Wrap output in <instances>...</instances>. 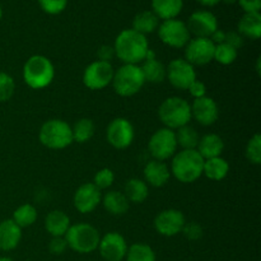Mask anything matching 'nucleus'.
Masks as SVG:
<instances>
[{"label":"nucleus","mask_w":261,"mask_h":261,"mask_svg":"<svg viewBox=\"0 0 261 261\" xmlns=\"http://www.w3.org/2000/svg\"><path fill=\"white\" fill-rule=\"evenodd\" d=\"M245 13H260L261 0H237Z\"/></svg>","instance_id":"42"},{"label":"nucleus","mask_w":261,"mask_h":261,"mask_svg":"<svg viewBox=\"0 0 261 261\" xmlns=\"http://www.w3.org/2000/svg\"><path fill=\"white\" fill-rule=\"evenodd\" d=\"M15 91L14 79L8 73L0 71V102L9 101Z\"/></svg>","instance_id":"36"},{"label":"nucleus","mask_w":261,"mask_h":261,"mask_svg":"<svg viewBox=\"0 0 261 261\" xmlns=\"http://www.w3.org/2000/svg\"><path fill=\"white\" fill-rule=\"evenodd\" d=\"M114 73L115 70L111 63L96 60L84 69L83 83L92 91H99L112 83Z\"/></svg>","instance_id":"10"},{"label":"nucleus","mask_w":261,"mask_h":261,"mask_svg":"<svg viewBox=\"0 0 261 261\" xmlns=\"http://www.w3.org/2000/svg\"><path fill=\"white\" fill-rule=\"evenodd\" d=\"M219 110L218 105L211 97H201L194 99L191 105V117L196 120L203 126L213 125L218 120Z\"/></svg>","instance_id":"18"},{"label":"nucleus","mask_w":261,"mask_h":261,"mask_svg":"<svg viewBox=\"0 0 261 261\" xmlns=\"http://www.w3.org/2000/svg\"><path fill=\"white\" fill-rule=\"evenodd\" d=\"M158 116L167 129L177 130L189 125L191 120V106L180 97H168L161 103Z\"/></svg>","instance_id":"4"},{"label":"nucleus","mask_w":261,"mask_h":261,"mask_svg":"<svg viewBox=\"0 0 261 261\" xmlns=\"http://www.w3.org/2000/svg\"><path fill=\"white\" fill-rule=\"evenodd\" d=\"M144 75L145 82L149 83H162L166 79V68L161 61L155 59L154 51H148L147 58L143 60V65L140 66Z\"/></svg>","instance_id":"21"},{"label":"nucleus","mask_w":261,"mask_h":261,"mask_svg":"<svg viewBox=\"0 0 261 261\" xmlns=\"http://www.w3.org/2000/svg\"><path fill=\"white\" fill-rule=\"evenodd\" d=\"M196 2L200 3L204 7H214V5H217L218 3H221V0H196Z\"/></svg>","instance_id":"46"},{"label":"nucleus","mask_w":261,"mask_h":261,"mask_svg":"<svg viewBox=\"0 0 261 261\" xmlns=\"http://www.w3.org/2000/svg\"><path fill=\"white\" fill-rule=\"evenodd\" d=\"M185 216L177 209H166L157 214L154 219V228L165 237H173L181 233L185 226Z\"/></svg>","instance_id":"15"},{"label":"nucleus","mask_w":261,"mask_h":261,"mask_svg":"<svg viewBox=\"0 0 261 261\" xmlns=\"http://www.w3.org/2000/svg\"><path fill=\"white\" fill-rule=\"evenodd\" d=\"M114 50L115 55L124 64L138 65L147 58L149 43H148L147 36L137 32L133 28H127L117 35Z\"/></svg>","instance_id":"1"},{"label":"nucleus","mask_w":261,"mask_h":261,"mask_svg":"<svg viewBox=\"0 0 261 261\" xmlns=\"http://www.w3.org/2000/svg\"><path fill=\"white\" fill-rule=\"evenodd\" d=\"M181 232H182L184 236L188 240H190V241H196V240L201 239V236H203V228H201L196 222L185 223V226H184L182 231Z\"/></svg>","instance_id":"39"},{"label":"nucleus","mask_w":261,"mask_h":261,"mask_svg":"<svg viewBox=\"0 0 261 261\" xmlns=\"http://www.w3.org/2000/svg\"><path fill=\"white\" fill-rule=\"evenodd\" d=\"M158 37L165 45L173 48L185 47L190 41V32L185 22L173 18V19L163 20L158 25Z\"/></svg>","instance_id":"8"},{"label":"nucleus","mask_w":261,"mask_h":261,"mask_svg":"<svg viewBox=\"0 0 261 261\" xmlns=\"http://www.w3.org/2000/svg\"><path fill=\"white\" fill-rule=\"evenodd\" d=\"M70 226V218L63 211L50 212L45 218L46 231L53 237H64Z\"/></svg>","instance_id":"23"},{"label":"nucleus","mask_w":261,"mask_h":261,"mask_svg":"<svg viewBox=\"0 0 261 261\" xmlns=\"http://www.w3.org/2000/svg\"><path fill=\"white\" fill-rule=\"evenodd\" d=\"M0 261H14L12 257H8V256H0Z\"/></svg>","instance_id":"48"},{"label":"nucleus","mask_w":261,"mask_h":261,"mask_svg":"<svg viewBox=\"0 0 261 261\" xmlns=\"http://www.w3.org/2000/svg\"><path fill=\"white\" fill-rule=\"evenodd\" d=\"M166 78L175 88L186 91L196 81V73L194 65L185 59H173L166 68Z\"/></svg>","instance_id":"11"},{"label":"nucleus","mask_w":261,"mask_h":261,"mask_svg":"<svg viewBox=\"0 0 261 261\" xmlns=\"http://www.w3.org/2000/svg\"><path fill=\"white\" fill-rule=\"evenodd\" d=\"M13 222L20 228H25V227H31L37 219V211L31 204H23V205L18 206L13 213Z\"/></svg>","instance_id":"33"},{"label":"nucleus","mask_w":261,"mask_h":261,"mask_svg":"<svg viewBox=\"0 0 261 261\" xmlns=\"http://www.w3.org/2000/svg\"><path fill=\"white\" fill-rule=\"evenodd\" d=\"M175 135L177 145H180L182 149H196L199 140H200L196 129L190 125H185V126L177 129L175 132Z\"/></svg>","instance_id":"30"},{"label":"nucleus","mask_w":261,"mask_h":261,"mask_svg":"<svg viewBox=\"0 0 261 261\" xmlns=\"http://www.w3.org/2000/svg\"><path fill=\"white\" fill-rule=\"evenodd\" d=\"M177 147L175 130L167 129V127L158 129L150 137L149 143H148V148H149L152 157L157 161H162V162L173 157Z\"/></svg>","instance_id":"9"},{"label":"nucleus","mask_w":261,"mask_h":261,"mask_svg":"<svg viewBox=\"0 0 261 261\" xmlns=\"http://www.w3.org/2000/svg\"><path fill=\"white\" fill-rule=\"evenodd\" d=\"M158 25H160V18L152 10H143L138 13L133 19V30L144 36L154 32Z\"/></svg>","instance_id":"28"},{"label":"nucleus","mask_w":261,"mask_h":261,"mask_svg":"<svg viewBox=\"0 0 261 261\" xmlns=\"http://www.w3.org/2000/svg\"><path fill=\"white\" fill-rule=\"evenodd\" d=\"M229 172V165L224 158L216 157L211 160H204L203 175H205L209 180L222 181L227 177Z\"/></svg>","instance_id":"27"},{"label":"nucleus","mask_w":261,"mask_h":261,"mask_svg":"<svg viewBox=\"0 0 261 261\" xmlns=\"http://www.w3.org/2000/svg\"><path fill=\"white\" fill-rule=\"evenodd\" d=\"M188 91L190 92V94L195 99L196 98H201V97L205 96L206 87H205V84L203 83V82H200V81H198V79H196V81L193 82V84L189 87Z\"/></svg>","instance_id":"44"},{"label":"nucleus","mask_w":261,"mask_h":261,"mask_svg":"<svg viewBox=\"0 0 261 261\" xmlns=\"http://www.w3.org/2000/svg\"><path fill=\"white\" fill-rule=\"evenodd\" d=\"M124 194L129 201L140 204L147 200L148 195H149V189H148L145 181L139 180V178H130L125 185Z\"/></svg>","instance_id":"29"},{"label":"nucleus","mask_w":261,"mask_h":261,"mask_svg":"<svg viewBox=\"0 0 261 261\" xmlns=\"http://www.w3.org/2000/svg\"><path fill=\"white\" fill-rule=\"evenodd\" d=\"M101 190L93 182H87L79 186L73 198L74 206L82 214L93 212L101 204Z\"/></svg>","instance_id":"17"},{"label":"nucleus","mask_w":261,"mask_h":261,"mask_svg":"<svg viewBox=\"0 0 261 261\" xmlns=\"http://www.w3.org/2000/svg\"><path fill=\"white\" fill-rule=\"evenodd\" d=\"M126 240L119 232H109L101 237L98 251L106 261H121L125 259L127 252Z\"/></svg>","instance_id":"16"},{"label":"nucleus","mask_w":261,"mask_h":261,"mask_svg":"<svg viewBox=\"0 0 261 261\" xmlns=\"http://www.w3.org/2000/svg\"><path fill=\"white\" fill-rule=\"evenodd\" d=\"M246 158L252 165L261 163V135L255 134L246 145Z\"/></svg>","instance_id":"35"},{"label":"nucleus","mask_w":261,"mask_h":261,"mask_svg":"<svg viewBox=\"0 0 261 261\" xmlns=\"http://www.w3.org/2000/svg\"><path fill=\"white\" fill-rule=\"evenodd\" d=\"M135 133L133 124L127 119L117 117L109 124L106 130L107 142L116 149H125L130 147L134 140Z\"/></svg>","instance_id":"12"},{"label":"nucleus","mask_w":261,"mask_h":261,"mask_svg":"<svg viewBox=\"0 0 261 261\" xmlns=\"http://www.w3.org/2000/svg\"><path fill=\"white\" fill-rule=\"evenodd\" d=\"M68 249V244L64 237H53L48 244V250L53 255H61Z\"/></svg>","instance_id":"40"},{"label":"nucleus","mask_w":261,"mask_h":261,"mask_svg":"<svg viewBox=\"0 0 261 261\" xmlns=\"http://www.w3.org/2000/svg\"><path fill=\"white\" fill-rule=\"evenodd\" d=\"M204 158L196 149H182L175 153L171 163V173L182 184L195 182L203 175Z\"/></svg>","instance_id":"2"},{"label":"nucleus","mask_w":261,"mask_h":261,"mask_svg":"<svg viewBox=\"0 0 261 261\" xmlns=\"http://www.w3.org/2000/svg\"><path fill=\"white\" fill-rule=\"evenodd\" d=\"M97 56H98L99 61H105V63H110L112 59L115 58V50L114 46H109V45H103L98 48L97 51Z\"/></svg>","instance_id":"43"},{"label":"nucleus","mask_w":261,"mask_h":261,"mask_svg":"<svg viewBox=\"0 0 261 261\" xmlns=\"http://www.w3.org/2000/svg\"><path fill=\"white\" fill-rule=\"evenodd\" d=\"M145 184H149L153 188H162L168 182L171 176V171L168 166L162 161L152 160L145 165L144 171Z\"/></svg>","instance_id":"19"},{"label":"nucleus","mask_w":261,"mask_h":261,"mask_svg":"<svg viewBox=\"0 0 261 261\" xmlns=\"http://www.w3.org/2000/svg\"><path fill=\"white\" fill-rule=\"evenodd\" d=\"M214 48L216 45L211 38H190L185 46V60L191 65H206L213 60Z\"/></svg>","instance_id":"13"},{"label":"nucleus","mask_w":261,"mask_h":261,"mask_svg":"<svg viewBox=\"0 0 261 261\" xmlns=\"http://www.w3.org/2000/svg\"><path fill=\"white\" fill-rule=\"evenodd\" d=\"M144 75L139 65L124 64L114 73L112 86L115 92L121 97H132L143 88Z\"/></svg>","instance_id":"7"},{"label":"nucleus","mask_w":261,"mask_h":261,"mask_svg":"<svg viewBox=\"0 0 261 261\" xmlns=\"http://www.w3.org/2000/svg\"><path fill=\"white\" fill-rule=\"evenodd\" d=\"M94 122L91 119H84L78 120V121L74 124V126L71 127V133H73V142L76 143H87L88 140L92 139L94 134Z\"/></svg>","instance_id":"32"},{"label":"nucleus","mask_w":261,"mask_h":261,"mask_svg":"<svg viewBox=\"0 0 261 261\" xmlns=\"http://www.w3.org/2000/svg\"><path fill=\"white\" fill-rule=\"evenodd\" d=\"M125 259L126 261H157L154 250L149 245L143 244V242H137L127 247Z\"/></svg>","instance_id":"31"},{"label":"nucleus","mask_w":261,"mask_h":261,"mask_svg":"<svg viewBox=\"0 0 261 261\" xmlns=\"http://www.w3.org/2000/svg\"><path fill=\"white\" fill-rule=\"evenodd\" d=\"M55 76V68L48 58L33 55L23 66V79L32 89H42L50 86Z\"/></svg>","instance_id":"3"},{"label":"nucleus","mask_w":261,"mask_h":261,"mask_svg":"<svg viewBox=\"0 0 261 261\" xmlns=\"http://www.w3.org/2000/svg\"><path fill=\"white\" fill-rule=\"evenodd\" d=\"M221 2H223L224 4L232 5V4H236V3H237V0H221Z\"/></svg>","instance_id":"47"},{"label":"nucleus","mask_w":261,"mask_h":261,"mask_svg":"<svg viewBox=\"0 0 261 261\" xmlns=\"http://www.w3.org/2000/svg\"><path fill=\"white\" fill-rule=\"evenodd\" d=\"M38 5L47 14L58 15L66 9L68 0H38Z\"/></svg>","instance_id":"37"},{"label":"nucleus","mask_w":261,"mask_h":261,"mask_svg":"<svg viewBox=\"0 0 261 261\" xmlns=\"http://www.w3.org/2000/svg\"><path fill=\"white\" fill-rule=\"evenodd\" d=\"M101 203L103 204L105 209L112 216H122L129 209V200L124 193L120 191H109L103 195Z\"/></svg>","instance_id":"26"},{"label":"nucleus","mask_w":261,"mask_h":261,"mask_svg":"<svg viewBox=\"0 0 261 261\" xmlns=\"http://www.w3.org/2000/svg\"><path fill=\"white\" fill-rule=\"evenodd\" d=\"M182 8L184 0H152V12L162 20L177 18Z\"/></svg>","instance_id":"25"},{"label":"nucleus","mask_w":261,"mask_h":261,"mask_svg":"<svg viewBox=\"0 0 261 261\" xmlns=\"http://www.w3.org/2000/svg\"><path fill=\"white\" fill-rule=\"evenodd\" d=\"M64 239L69 249L78 254H91L98 249L99 232L88 223H76L69 227Z\"/></svg>","instance_id":"5"},{"label":"nucleus","mask_w":261,"mask_h":261,"mask_svg":"<svg viewBox=\"0 0 261 261\" xmlns=\"http://www.w3.org/2000/svg\"><path fill=\"white\" fill-rule=\"evenodd\" d=\"M213 59L218 61L219 64H222V65H231L237 59V50L227 45V43L216 45Z\"/></svg>","instance_id":"34"},{"label":"nucleus","mask_w":261,"mask_h":261,"mask_svg":"<svg viewBox=\"0 0 261 261\" xmlns=\"http://www.w3.org/2000/svg\"><path fill=\"white\" fill-rule=\"evenodd\" d=\"M237 32L242 37L259 40L261 36V14L260 13H245L239 20Z\"/></svg>","instance_id":"24"},{"label":"nucleus","mask_w":261,"mask_h":261,"mask_svg":"<svg viewBox=\"0 0 261 261\" xmlns=\"http://www.w3.org/2000/svg\"><path fill=\"white\" fill-rule=\"evenodd\" d=\"M186 25L190 35H194L195 37L211 38V36L218 30V19L209 10H195L189 17Z\"/></svg>","instance_id":"14"},{"label":"nucleus","mask_w":261,"mask_h":261,"mask_svg":"<svg viewBox=\"0 0 261 261\" xmlns=\"http://www.w3.org/2000/svg\"><path fill=\"white\" fill-rule=\"evenodd\" d=\"M224 149V142L219 135L217 134H205L200 138L196 150L204 160L221 157Z\"/></svg>","instance_id":"22"},{"label":"nucleus","mask_w":261,"mask_h":261,"mask_svg":"<svg viewBox=\"0 0 261 261\" xmlns=\"http://www.w3.org/2000/svg\"><path fill=\"white\" fill-rule=\"evenodd\" d=\"M38 139L50 149H64L73 143L71 126L60 119H53L43 122L38 133Z\"/></svg>","instance_id":"6"},{"label":"nucleus","mask_w":261,"mask_h":261,"mask_svg":"<svg viewBox=\"0 0 261 261\" xmlns=\"http://www.w3.org/2000/svg\"><path fill=\"white\" fill-rule=\"evenodd\" d=\"M224 38H226V32L219 30V28L211 36V41L214 43V45H221V43H224Z\"/></svg>","instance_id":"45"},{"label":"nucleus","mask_w":261,"mask_h":261,"mask_svg":"<svg viewBox=\"0 0 261 261\" xmlns=\"http://www.w3.org/2000/svg\"><path fill=\"white\" fill-rule=\"evenodd\" d=\"M115 181V175L112 172V170L110 168H102L98 172L94 175L93 184L99 189V190H105V189H109L110 186L114 184Z\"/></svg>","instance_id":"38"},{"label":"nucleus","mask_w":261,"mask_h":261,"mask_svg":"<svg viewBox=\"0 0 261 261\" xmlns=\"http://www.w3.org/2000/svg\"><path fill=\"white\" fill-rule=\"evenodd\" d=\"M2 17H3V9L2 7H0V19H2Z\"/></svg>","instance_id":"49"},{"label":"nucleus","mask_w":261,"mask_h":261,"mask_svg":"<svg viewBox=\"0 0 261 261\" xmlns=\"http://www.w3.org/2000/svg\"><path fill=\"white\" fill-rule=\"evenodd\" d=\"M224 43H227V45H229L231 47L239 50V48L244 45V37H242L237 31H229V32H226Z\"/></svg>","instance_id":"41"},{"label":"nucleus","mask_w":261,"mask_h":261,"mask_svg":"<svg viewBox=\"0 0 261 261\" xmlns=\"http://www.w3.org/2000/svg\"><path fill=\"white\" fill-rule=\"evenodd\" d=\"M22 240V228L13 222V219H5L0 222V250L12 251L17 249Z\"/></svg>","instance_id":"20"}]
</instances>
